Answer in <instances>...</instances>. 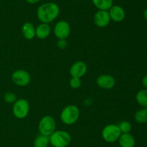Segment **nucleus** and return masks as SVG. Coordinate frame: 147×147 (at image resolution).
Returning <instances> with one entry per match:
<instances>
[{
    "instance_id": "8",
    "label": "nucleus",
    "mask_w": 147,
    "mask_h": 147,
    "mask_svg": "<svg viewBox=\"0 0 147 147\" xmlns=\"http://www.w3.org/2000/svg\"><path fill=\"white\" fill-rule=\"evenodd\" d=\"M70 33V26L65 20L58 21L54 26V34L58 39H66Z\"/></svg>"
},
{
    "instance_id": "20",
    "label": "nucleus",
    "mask_w": 147,
    "mask_h": 147,
    "mask_svg": "<svg viewBox=\"0 0 147 147\" xmlns=\"http://www.w3.org/2000/svg\"><path fill=\"white\" fill-rule=\"evenodd\" d=\"M121 133H129L131 132L132 128V125L130 122L127 120H123L118 125Z\"/></svg>"
},
{
    "instance_id": "10",
    "label": "nucleus",
    "mask_w": 147,
    "mask_h": 147,
    "mask_svg": "<svg viewBox=\"0 0 147 147\" xmlns=\"http://www.w3.org/2000/svg\"><path fill=\"white\" fill-rule=\"evenodd\" d=\"M88 70L87 65L82 61L75 62L70 68V74L72 77L81 78L86 74Z\"/></svg>"
},
{
    "instance_id": "15",
    "label": "nucleus",
    "mask_w": 147,
    "mask_h": 147,
    "mask_svg": "<svg viewBox=\"0 0 147 147\" xmlns=\"http://www.w3.org/2000/svg\"><path fill=\"white\" fill-rule=\"evenodd\" d=\"M22 33L25 39L28 40H32L35 36V28L32 23L30 22L24 23L22 27Z\"/></svg>"
},
{
    "instance_id": "6",
    "label": "nucleus",
    "mask_w": 147,
    "mask_h": 147,
    "mask_svg": "<svg viewBox=\"0 0 147 147\" xmlns=\"http://www.w3.org/2000/svg\"><path fill=\"white\" fill-rule=\"evenodd\" d=\"M29 112H30V104L27 99H17L13 105V115L18 119L25 118L28 115Z\"/></svg>"
},
{
    "instance_id": "4",
    "label": "nucleus",
    "mask_w": 147,
    "mask_h": 147,
    "mask_svg": "<svg viewBox=\"0 0 147 147\" xmlns=\"http://www.w3.org/2000/svg\"><path fill=\"white\" fill-rule=\"evenodd\" d=\"M56 128V122L50 115H45L40 119L38 124V130L40 134L50 136Z\"/></svg>"
},
{
    "instance_id": "18",
    "label": "nucleus",
    "mask_w": 147,
    "mask_h": 147,
    "mask_svg": "<svg viewBox=\"0 0 147 147\" xmlns=\"http://www.w3.org/2000/svg\"><path fill=\"white\" fill-rule=\"evenodd\" d=\"M136 100L139 105L147 108V89H141L136 93Z\"/></svg>"
},
{
    "instance_id": "13",
    "label": "nucleus",
    "mask_w": 147,
    "mask_h": 147,
    "mask_svg": "<svg viewBox=\"0 0 147 147\" xmlns=\"http://www.w3.org/2000/svg\"><path fill=\"white\" fill-rule=\"evenodd\" d=\"M51 28L49 24L41 23L35 28V36L39 39H45L50 35Z\"/></svg>"
},
{
    "instance_id": "3",
    "label": "nucleus",
    "mask_w": 147,
    "mask_h": 147,
    "mask_svg": "<svg viewBox=\"0 0 147 147\" xmlns=\"http://www.w3.org/2000/svg\"><path fill=\"white\" fill-rule=\"evenodd\" d=\"M49 138L53 147H67L71 142V136L65 131H55Z\"/></svg>"
},
{
    "instance_id": "26",
    "label": "nucleus",
    "mask_w": 147,
    "mask_h": 147,
    "mask_svg": "<svg viewBox=\"0 0 147 147\" xmlns=\"http://www.w3.org/2000/svg\"><path fill=\"white\" fill-rule=\"evenodd\" d=\"M144 17L145 20L147 21V8L144 10Z\"/></svg>"
},
{
    "instance_id": "24",
    "label": "nucleus",
    "mask_w": 147,
    "mask_h": 147,
    "mask_svg": "<svg viewBox=\"0 0 147 147\" xmlns=\"http://www.w3.org/2000/svg\"><path fill=\"white\" fill-rule=\"evenodd\" d=\"M142 85H143L144 87L145 88V89H147V75L144 76V77L142 79Z\"/></svg>"
},
{
    "instance_id": "25",
    "label": "nucleus",
    "mask_w": 147,
    "mask_h": 147,
    "mask_svg": "<svg viewBox=\"0 0 147 147\" xmlns=\"http://www.w3.org/2000/svg\"><path fill=\"white\" fill-rule=\"evenodd\" d=\"M41 0H26V1H27V3H29V4H37V3H38L39 1H40Z\"/></svg>"
},
{
    "instance_id": "7",
    "label": "nucleus",
    "mask_w": 147,
    "mask_h": 147,
    "mask_svg": "<svg viewBox=\"0 0 147 147\" xmlns=\"http://www.w3.org/2000/svg\"><path fill=\"white\" fill-rule=\"evenodd\" d=\"M11 80L13 83L19 86H26L30 83L31 76L30 73L25 70L19 69L14 71L11 74Z\"/></svg>"
},
{
    "instance_id": "21",
    "label": "nucleus",
    "mask_w": 147,
    "mask_h": 147,
    "mask_svg": "<svg viewBox=\"0 0 147 147\" xmlns=\"http://www.w3.org/2000/svg\"><path fill=\"white\" fill-rule=\"evenodd\" d=\"M4 102L7 104H14L17 100V95L11 92H7L4 95Z\"/></svg>"
},
{
    "instance_id": "1",
    "label": "nucleus",
    "mask_w": 147,
    "mask_h": 147,
    "mask_svg": "<svg viewBox=\"0 0 147 147\" xmlns=\"http://www.w3.org/2000/svg\"><path fill=\"white\" fill-rule=\"evenodd\" d=\"M60 14V7L55 2H46L37 8V17L41 23H49L54 21Z\"/></svg>"
},
{
    "instance_id": "22",
    "label": "nucleus",
    "mask_w": 147,
    "mask_h": 147,
    "mask_svg": "<svg viewBox=\"0 0 147 147\" xmlns=\"http://www.w3.org/2000/svg\"><path fill=\"white\" fill-rule=\"evenodd\" d=\"M70 86H71L73 89H78V88L80 87L81 86V80H80V78L77 77H71V79H70Z\"/></svg>"
},
{
    "instance_id": "5",
    "label": "nucleus",
    "mask_w": 147,
    "mask_h": 147,
    "mask_svg": "<svg viewBox=\"0 0 147 147\" xmlns=\"http://www.w3.org/2000/svg\"><path fill=\"white\" fill-rule=\"evenodd\" d=\"M121 132L118 125L109 124L103 128L101 132L102 138L108 143H113L118 141Z\"/></svg>"
},
{
    "instance_id": "16",
    "label": "nucleus",
    "mask_w": 147,
    "mask_h": 147,
    "mask_svg": "<svg viewBox=\"0 0 147 147\" xmlns=\"http://www.w3.org/2000/svg\"><path fill=\"white\" fill-rule=\"evenodd\" d=\"M92 2L98 10L109 11L113 5V0H92Z\"/></svg>"
},
{
    "instance_id": "14",
    "label": "nucleus",
    "mask_w": 147,
    "mask_h": 147,
    "mask_svg": "<svg viewBox=\"0 0 147 147\" xmlns=\"http://www.w3.org/2000/svg\"><path fill=\"white\" fill-rule=\"evenodd\" d=\"M118 141L121 147H134L136 144L134 137L130 133H121Z\"/></svg>"
},
{
    "instance_id": "12",
    "label": "nucleus",
    "mask_w": 147,
    "mask_h": 147,
    "mask_svg": "<svg viewBox=\"0 0 147 147\" xmlns=\"http://www.w3.org/2000/svg\"><path fill=\"white\" fill-rule=\"evenodd\" d=\"M111 20L115 22H120L125 19L126 13L122 7L119 5H113L109 10Z\"/></svg>"
},
{
    "instance_id": "11",
    "label": "nucleus",
    "mask_w": 147,
    "mask_h": 147,
    "mask_svg": "<svg viewBox=\"0 0 147 147\" xmlns=\"http://www.w3.org/2000/svg\"><path fill=\"white\" fill-rule=\"evenodd\" d=\"M96 83L99 87L104 89H112L116 84V80L113 76L110 74H101L98 76Z\"/></svg>"
},
{
    "instance_id": "9",
    "label": "nucleus",
    "mask_w": 147,
    "mask_h": 147,
    "mask_svg": "<svg viewBox=\"0 0 147 147\" xmlns=\"http://www.w3.org/2000/svg\"><path fill=\"white\" fill-rule=\"evenodd\" d=\"M111 20L109 11H106V10H98L95 14L94 17H93L94 24L100 28L109 25Z\"/></svg>"
},
{
    "instance_id": "19",
    "label": "nucleus",
    "mask_w": 147,
    "mask_h": 147,
    "mask_svg": "<svg viewBox=\"0 0 147 147\" xmlns=\"http://www.w3.org/2000/svg\"><path fill=\"white\" fill-rule=\"evenodd\" d=\"M135 120L139 123H146L147 122V108H144L139 110L135 113Z\"/></svg>"
},
{
    "instance_id": "17",
    "label": "nucleus",
    "mask_w": 147,
    "mask_h": 147,
    "mask_svg": "<svg viewBox=\"0 0 147 147\" xmlns=\"http://www.w3.org/2000/svg\"><path fill=\"white\" fill-rule=\"evenodd\" d=\"M49 144H50L49 136L40 134L35 138L33 145L34 147H47Z\"/></svg>"
},
{
    "instance_id": "2",
    "label": "nucleus",
    "mask_w": 147,
    "mask_h": 147,
    "mask_svg": "<svg viewBox=\"0 0 147 147\" xmlns=\"http://www.w3.org/2000/svg\"><path fill=\"white\" fill-rule=\"evenodd\" d=\"M80 110L76 105H69L65 107L60 113V120L66 125H73L78 120Z\"/></svg>"
},
{
    "instance_id": "23",
    "label": "nucleus",
    "mask_w": 147,
    "mask_h": 147,
    "mask_svg": "<svg viewBox=\"0 0 147 147\" xmlns=\"http://www.w3.org/2000/svg\"><path fill=\"white\" fill-rule=\"evenodd\" d=\"M57 47L60 49H65L67 48V42L65 39H59L57 43Z\"/></svg>"
}]
</instances>
